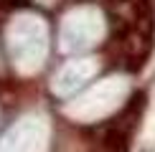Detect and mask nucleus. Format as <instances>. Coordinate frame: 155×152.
I'll list each match as a JSON object with an SVG mask.
<instances>
[{"label":"nucleus","instance_id":"nucleus-2","mask_svg":"<svg viewBox=\"0 0 155 152\" xmlns=\"http://www.w3.org/2000/svg\"><path fill=\"white\" fill-rule=\"evenodd\" d=\"M145 106V91H135L132 97H130V104L125 106V114H140V109Z\"/></svg>","mask_w":155,"mask_h":152},{"label":"nucleus","instance_id":"nucleus-1","mask_svg":"<svg viewBox=\"0 0 155 152\" xmlns=\"http://www.w3.org/2000/svg\"><path fill=\"white\" fill-rule=\"evenodd\" d=\"M127 144H130V135H127V129L122 124H114L112 129L107 132V137H104V147L109 152H125Z\"/></svg>","mask_w":155,"mask_h":152}]
</instances>
